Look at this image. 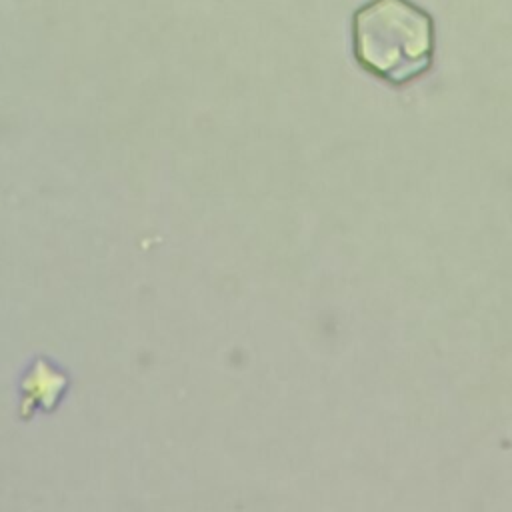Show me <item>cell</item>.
<instances>
[{"instance_id":"cell-1","label":"cell","mask_w":512,"mask_h":512,"mask_svg":"<svg viewBox=\"0 0 512 512\" xmlns=\"http://www.w3.org/2000/svg\"><path fill=\"white\" fill-rule=\"evenodd\" d=\"M354 54L372 74L402 84L422 74L434 54V22L410 0H372L352 20Z\"/></svg>"}]
</instances>
